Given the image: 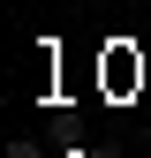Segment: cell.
Wrapping results in <instances>:
<instances>
[{
  "label": "cell",
  "instance_id": "6da1fadb",
  "mask_svg": "<svg viewBox=\"0 0 151 158\" xmlns=\"http://www.w3.org/2000/svg\"><path fill=\"white\" fill-rule=\"evenodd\" d=\"M8 158H45V151H38L30 135H15V143H8Z\"/></svg>",
  "mask_w": 151,
  "mask_h": 158
}]
</instances>
